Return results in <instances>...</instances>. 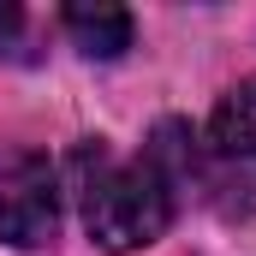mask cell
<instances>
[{"mask_svg":"<svg viewBox=\"0 0 256 256\" xmlns=\"http://www.w3.org/2000/svg\"><path fill=\"white\" fill-rule=\"evenodd\" d=\"M196 137L185 126L155 131V143L143 155H114L108 143H84L72 155V191L84 208V226L102 250L126 256L155 244L167 226H173V208H179V185L196 179Z\"/></svg>","mask_w":256,"mask_h":256,"instance_id":"obj_1","label":"cell"},{"mask_svg":"<svg viewBox=\"0 0 256 256\" xmlns=\"http://www.w3.org/2000/svg\"><path fill=\"white\" fill-rule=\"evenodd\" d=\"M60 24L90 60H120L131 48V12L126 6H66Z\"/></svg>","mask_w":256,"mask_h":256,"instance_id":"obj_4","label":"cell"},{"mask_svg":"<svg viewBox=\"0 0 256 256\" xmlns=\"http://www.w3.org/2000/svg\"><path fill=\"white\" fill-rule=\"evenodd\" d=\"M18 30V6H0V36H12Z\"/></svg>","mask_w":256,"mask_h":256,"instance_id":"obj_5","label":"cell"},{"mask_svg":"<svg viewBox=\"0 0 256 256\" xmlns=\"http://www.w3.org/2000/svg\"><path fill=\"white\" fill-rule=\"evenodd\" d=\"M60 220V185L48 155L36 149H0V238L6 244H42Z\"/></svg>","mask_w":256,"mask_h":256,"instance_id":"obj_3","label":"cell"},{"mask_svg":"<svg viewBox=\"0 0 256 256\" xmlns=\"http://www.w3.org/2000/svg\"><path fill=\"white\" fill-rule=\"evenodd\" d=\"M196 179L226 214L256 208V78H244L208 120V137L196 149Z\"/></svg>","mask_w":256,"mask_h":256,"instance_id":"obj_2","label":"cell"}]
</instances>
